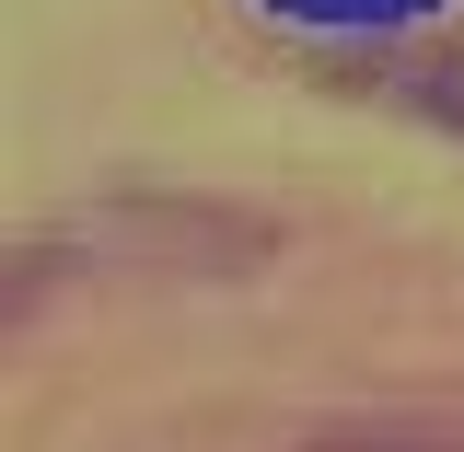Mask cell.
Instances as JSON below:
<instances>
[{
    "instance_id": "1",
    "label": "cell",
    "mask_w": 464,
    "mask_h": 452,
    "mask_svg": "<svg viewBox=\"0 0 464 452\" xmlns=\"http://www.w3.org/2000/svg\"><path fill=\"white\" fill-rule=\"evenodd\" d=\"M406 93H418V116H430V128H453V139H464V58H430Z\"/></svg>"
},
{
    "instance_id": "2",
    "label": "cell",
    "mask_w": 464,
    "mask_h": 452,
    "mask_svg": "<svg viewBox=\"0 0 464 452\" xmlns=\"http://www.w3.org/2000/svg\"><path fill=\"white\" fill-rule=\"evenodd\" d=\"M314 452H464L453 429H325Z\"/></svg>"
}]
</instances>
